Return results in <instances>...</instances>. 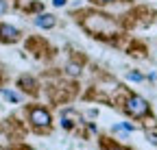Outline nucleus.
Returning <instances> with one entry per match:
<instances>
[{
    "mask_svg": "<svg viewBox=\"0 0 157 150\" xmlns=\"http://www.w3.org/2000/svg\"><path fill=\"white\" fill-rule=\"evenodd\" d=\"M124 111L131 118H144V115H148L151 107L142 96H129L127 102H124Z\"/></svg>",
    "mask_w": 157,
    "mask_h": 150,
    "instance_id": "f257e3e1",
    "label": "nucleus"
},
{
    "mask_svg": "<svg viewBox=\"0 0 157 150\" xmlns=\"http://www.w3.org/2000/svg\"><path fill=\"white\" fill-rule=\"evenodd\" d=\"M29 120H31V124L33 126H37V128H46V126H50V113L46 109H42V107H35V109H31V113H29Z\"/></svg>",
    "mask_w": 157,
    "mask_h": 150,
    "instance_id": "f03ea898",
    "label": "nucleus"
},
{
    "mask_svg": "<svg viewBox=\"0 0 157 150\" xmlns=\"http://www.w3.org/2000/svg\"><path fill=\"white\" fill-rule=\"evenodd\" d=\"M20 37V31L11 24H0V39L2 42H15Z\"/></svg>",
    "mask_w": 157,
    "mask_h": 150,
    "instance_id": "7ed1b4c3",
    "label": "nucleus"
},
{
    "mask_svg": "<svg viewBox=\"0 0 157 150\" xmlns=\"http://www.w3.org/2000/svg\"><path fill=\"white\" fill-rule=\"evenodd\" d=\"M55 22H57L55 15H50V13H39L35 17V26H39V28H52Z\"/></svg>",
    "mask_w": 157,
    "mask_h": 150,
    "instance_id": "20e7f679",
    "label": "nucleus"
},
{
    "mask_svg": "<svg viewBox=\"0 0 157 150\" xmlns=\"http://www.w3.org/2000/svg\"><path fill=\"white\" fill-rule=\"evenodd\" d=\"M2 96L9 100V102H20V96L15 91H11V89H2Z\"/></svg>",
    "mask_w": 157,
    "mask_h": 150,
    "instance_id": "39448f33",
    "label": "nucleus"
},
{
    "mask_svg": "<svg viewBox=\"0 0 157 150\" xmlns=\"http://www.w3.org/2000/svg\"><path fill=\"white\" fill-rule=\"evenodd\" d=\"M20 85H24V89H29V91H31V89L35 87V81H33V79H29V76H22V79H20Z\"/></svg>",
    "mask_w": 157,
    "mask_h": 150,
    "instance_id": "423d86ee",
    "label": "nucleus"
},
{
    "mask_svg": "<svg viewBox=\"0 0 157 150\" xmlns=\"http://www.w3.org/2000/svg\"><path fill=\"white\" fill-rule=\"evenodd\" d=\"M127 79H129V81H137V83L144 81V76H142L140 72H129V74H127Z\"/></svg>",
    "mask_w": 157,
    "mask_h": 150,
    "instance_id": "0eeeda50",
    "label": "nucleus"
},
{
    "mask_svg": "<svg viewBox=\"0 0 157 150\" xmlns=\"http://www.w3.org/2000/svg\"><path fill=\"white\" fill-rule=\"evenodd\" d=\"M113 130H127V133H131L133 126H131V124H116V126H113Z\"/></svg>",
    "mask_w": 157,
    "mask_h": 150,
    "instance_id": "6e6552de",
    "label": "nucleus"
},
{
    "mask_svg": "<svg viewBox=\"0 0 157 150\" xmlns=\"http://www.w3.org/2000/svg\"><path fill=\"white\" fill-rule=\"evenodd\" d=\"M7 9H9L7 0H0V15H5V13H7Z\"/></svg>",
    "mask_w": 157,
    "mask_h": 150,
    "instance_id": "1a4fd4ad",
    "label": "nucleus"
},
{
    "mask_svg": "<svg viewBox=\"0 0 157 150\" xmlns=\"http://www.w3.org/2000/svg\"><path fill=\"white\" fill-rule=\"evenodd\" d=\"M68 72L72 74V76H76V74H78V65H74V63H70V65H68Z\"/></svg>",
    "mask_w": 157,
    "mask_h": 150,
    "instance_id": "9d476101",
    "label": "nucleus"
},
{
    "mask_svg": "<svg viewBox=\"0 0 157 150\" xmlns=\"http://www.w3.org/2000/svg\"><path fill=\"white\" fill-rule=\"evenodd\" d=\"M66 2H68V0H52V5H55V7H63Z\"/></svg>",
    "mask_w": 157,
    "mask_h": 150,
    "instance_id": "9b49d317",
    "label": "nucleus"
},
{
    "mask_svg": "<svg viewBox=\"0 0 157 150\" xmlns=\"http://www.w3.org/2000/svg\"><path fill=\"white\" fill-rule=\"evenodd\" d=\"M94 2H98V5H109V2H116V0H94Z\"/></svg>",
    "mask_w": 157,
    "mask_h": 150,
    "instance_id": "f8f14e48",
    "label": "nucleus"
},
{
    "mask_svg": "<svg viewBox=\"0 0 157 150\" xmlns=\"http://www.w3.org/2000/svg\"><path fill=\"white\" fill-rule=\"evenodd\" d=\"M148 139H151V144H157V135H153V133H151V135H148Z\"/></svg>",
    "mask_w": 157,
    "mask_h": 150,
    "instance_id": "ddd939ff",
    "label": "nucleus"
},
{
    "mask_svg": "<svg viewBox=\"0 0 157 150\" xmlns=\"http://www.w3.org/2000/svg\"><path fill=\"white\" fill-rule=\"evenodd\" d=\"M26 150H33V148H26Z\"/></svg>",
    "mask_w": 157,
    "mask_h": 150,
    "instance_id": "4468645a",
    "label": "nucleus"
}]
</instances>
